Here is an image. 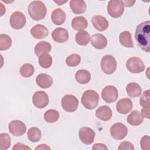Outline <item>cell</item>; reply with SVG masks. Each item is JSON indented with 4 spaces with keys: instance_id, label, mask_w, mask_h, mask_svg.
Returning <instances> with one entry per match:
<instances>
[{
    "instance_id": "4316f807",
    "label": "cell",
    "mask_w": 150,
    "mask_h": 150,
    "mask_svg": "<svg viewBox=\"0 0 150 150\" xmlns=\"http://www.w3.org/2000/svg\"><path fill=\"white\" fill-rule=\"evenodd\" d=\"M75 79L79 83L85 84L90 81L91 74L88 71L84 69H81L76 72Z\"/></svg>"
},
{
    "instance_id": "e575fe53",
    "label": "cell",
    "mask_w": 150,
    "mask_h": 150,
    "mask_svg": "<svg viewBox=\"0 0 150 150\" xmlns=\"http://www.w3.org/2000/svg\"><path fill=\"white\" fill-rule=\"evenodd\" d=\"M12 39L7 35H0V50H5L8 49L12 45Z\"/></svg>"
},
{
    "instance_id": "f1b7e54d",
    "label": "cell",
    "mask_w": 150,
    "mask_h": 150,
    "mask_svg": "<svg viewBox=\"0 0 150 150\" xmlns=\"http://www.w3.org/2000/svg\"><path fill=\"white\" fill-rule=\"evenodd\" d=\"M75 39L76 43L80 46L87 45L90 40V35L88 33L84 30H79L76 35Z\"/></svg>"
},
{
    "instance_id": "f6af8a7d",
    "label": "cell",
    "mask_w": 150,
    "mask_h": 150,
    "mask_svg": "<svg viewBox=\"0 0 150 150\" xmlns=\"http://www.w3.org/2000/svg\"><path fill=\"white\" fill-rule=\"evenodd\" d=\"M54 2H56V4H57L59 5H63V4H64V3H66V2H67V0H66V1H54Z\"/></svg>"
},
{
    "instance_id": "ab89813d",
    "label": "cell",
    "mask_w": 150,
    "mask_h": 150,
    "mask_svg": "<svg viewBox=\"0 0 150 150\" xmlns=\"http://www.w3.org/2000/svg\"><path fill=\"white\" fill-rule=\"evenodd\" d=\"M19 150V149H31V148L26 145L22 144L21 142L16 143L12 148V150Z\"/></svg>"
},
{
    "instance_id": "4fadbf2b",
    "label": "cell",
    "mask_w": 150,
    "mask_h": 150,
    "mask_svg": "<svg viewBox=\"0 0 150 150\" xmlns=\"http://www.w3.org/2000/svg\"><path fill=\"white\" fill-rule=\"evenodd\" d=\"M9 132L14 136L19 137L23 135L26 131V125L21 121L13 120L8 125Z\"/></svg>"
},
{
    "instance_id": "3957f363",
    "label": "cell",
    "mask_w": 150,
    "mask_h": 150,
    "mask_svg": "<svg viewBox=\"0 0 150 150\" xmlns=\"http://www.w3.org/2000/svg\"><path fill=\"white\" fill-rule=\"evenodd\" d=\"M99 101L98 94L92 90H87L85 91L81 97L82 105L88 110H93L95 108Z\"/></svg>"
},
{
    "instance_id": "44dd1931",
    "label": "cell",
    "mask_w": 150,
    "mask_h": 150,
    "mask_svg": "<svg viewBox=\"0 0 150 150\" xmlns=\"http://www.w3.org/2000/svg\"><path fill=\"white\" fill-rule=\"evenodd\" d=\"M128 123L132 126L139 125L144 121V117L138 110H134L127 116Z\"/></svg>"
},
{
    "instance_id": "6da1fadb",
    "label": "cell",
    "mask_w": 150,
    "mask_h": 150,
    "mask_svg": "<svg viewBox=\"0 0 150 150\" xmlns=\"http://www.w3.org/2000/svg\"><path fill=\"white\" fill-rule=\"evenodd\" d=\"M150 21L139 24L135 30V39L139 47L146 52H150Z\"/></svg>"
},
{
    "instance_id": "484cf974",
    "label": "cell",
    "mask_w": 150,
    "mask_h": 150,
    "mask_svg": "<svg viewBox=\"0 0 150 150\" xmlns=\"http://www.w3.org/2000/svg\"><path fill=\"white\" fill-rule=\"evenodd\" d=\"M126 91L130 97H137L141 96L142 88L138 83L132 82L127 84L126 87Z\"/></svg>"
},
{
    "instance_id": "7bdbcfd3",
    "label": "cell",
    "mask_w": 150,
    "mask_h": 150,
    "mask_svg": "<svg viewBox=\"0 0 150 150\" xmlns=\"http://www.w3.org/2000/svg\"><path fill=\"white\" fill-rule=\"evenodd\" d=\"M37 149H45V150H46V149H49L50 150V148L47 145H46V144H39L38 146H37L36 148H35V150H37Z\"/></svg>"
},
{
    "instance_id": "8fae6325",
    "label": "cell",
    "mask_w": 150,
    "mask_h": 150,
    "mask_svg": "<svg viewBox=\"0 0 150 150\" xmlns=\"http://www.w3.org/2000/svg\"><path fill=\"white\" fill-rule=\"evenodd\" d=\"M34 105L38 108H43L46 107L49 102L48 95L43 91L35 92L32 97Z\"/></svg>"
},
{
    "instance_id": "603a6c76",
    "label": "cell",
    "mask_w": 150,
    "mask_h": 150,
    "mask_svg": "<svg viewBox=\"0 0 150 150\" xmlns=\"http://www.w3.org/2000/svg\"><path fill=\"white\" fill-rule=\"evenodd\" d=\"M51 19L54 24L62 25L66 20V13L62 9L56 8L52 12Z\"/></svg>"
},
{
    "instance_id": "836d02e7",
    "label": "cell",
    "mask_w": 150,
    "mask_h": 150,
    "mask_svg": "<svg viewBox=\"0 0 150 150\" xmlns=\"http://www.w3.org/2000/svg\"><path fill=\"white\" fill-rule=\"evenodd\" d=\"M11 138L7 133L0 134V149L6 150L10 147Z\"/></svg>"
},
{
    "instance_id": "ee69618b",
    "label": "cell",
    "mask_w": 150,
    "mask_h": 150,
    "mask_svg": "<svg viewBox=\"0 0 150 150\" xmlns=\"http://www.w3.org/2000/svg\"><path fill=\"white\" fill-rule=\"evenodd\" d=\"M123 4H124V5L127 6V7H130V6H133V5L134 4V3L135 2V1H128V0H125V1H122Z\"/></svg>"
},
{
    "instance_id": "ffe728a7",
    "label": "cell",
    "mask_w": 150,
    "mask_h": 150,
    "mask_svg": "<svg viewBox=\"0 0 150 150\" xmlns=\"http://www.w3.org/2000/svg\"><path fill=\"white\" fill-rule=\"evenodd\" d=\"M112 111L107 105H102L96 111V117L103 121L110 120L112 117Z\"/></svg>"
},
{
    "instance_id": "d6986e66",
    "label": "cell",
    "mask_w": 150,
    "mask_h": 150,
    "mask_svg": "<svg viewBox=\"0 0 150 150\" xmlns=\"http://www.w3.org/2000/svg\"><path fill=\"white\" fill-rule=\"evenodd\" d=\"M36 83L38 86L42 88H47L53 84L52 77L46 73H40L36 77Z\"/></svg>"
},
{
    "instance_id": "52a82bcc",
    "label": "cell",
    "mask_w": 150,
    "mask_h": 150,
    "mask_svg": "<svg viewBox=\"0 0 150 150\" xmlns=\"http://www.w3.org/2000/svg\"><path fill=\"white\" fill-rule=\"evenodd\" d=\"M126 67L128 70L132 73H139L145 69L143 61L137 57L129 58L126 63Z\"/></svg>"
},
{
    "instance_id": "277c9868",
    "label": "cell",
    "mask_w": 150,
    "mask_h": 150,
    "mask_svg": "<svg viewBox=\"0 0 150 150\" xmlns=\"http://www.w3.org/2000/svg\"><path fill=\"white\" fill-rule=\"evenodd\" d=\"M107 12L112 18H119L124 13V5L122 1L111 0L107 5Z\"/></svg>"
},
{
    "instance_id": "5b68a950",
    "label": "cell",
    "mask_w": 150,
    "mask_h": 150,
    "mask_svg": "<svg viewBox=\"0 0 150 150\" xmlns=\"http://www.w3.org/2000/svg\"><path fill=\"white\" fill-rule=\"evenodd\" d=\"M101 68L104 73L112 74L117 68V62L114 57L110 54L104 56L101 60Z\"/></svg>"
},
{
    "instance_id": "1f68e13d",
    "label": "cell",
    "mask_w": 150,
    "mask_h": 150,
    "mask_svg": "<svg viewBox=\"0 0 150 150\" xmlns=\"http://www.w3.org/2000/svg\"><path fill=\"white\" fill-rule=\"evenodd\" d=\"M39 65L44 68H49L52 64V57L48 53H45L39 56Z\"/></svg>"
},
{
    "instance_id": "60d3db41",
    "label": "cell",
    "mask_w": 150,
    "mask_h": 150,
    "mask_svg": "<svg viewBox=\"0 0 150 150\" xmlns=\"http://www.w3.org/2000/svg\"><path fill=\"white\" fill-rule=\"evenodd\" d=\"M92 149L93 150H107L108 148L107 147V146L104 144H102V143H97L93 145V147H92Z\"/></svg>"
},
{
    "instance_id": "9c48e42d",
    "label": "cell",
    "mask_w": 150,
    "mask_h": 150,
    "mask_svg": "<svg viewBox=\"0 0 150 150\" xmlns=\"http://www.w3.org/2000/svg\"><path fill=\"white\" fill-rule=\"evenodd\" d=\"M118 97V90L113 86H107L105 87L101 91L102 98L107 103L115 102Z\"/></svg>"
},
{
    "instance_id": "ba28073f",
    "label": "cell",
    "mask_w": 150,
    "mask_h": 150,
    "mask_svg": "<svg viewBox=\"0 0 150 150\" xmlns=\"http://www.w3.org/2000/svg\"><path fill=\"white\" fill-rule=\"evenodd\" d=\"M110 134L112 137L114 139L121 140L127 136L128 134V128L122 123H115L110 128Z\"/></svg>"
},
{
    "instance_id": "8d00e7d4",
    "label": "cell",
    "mask_w": 150,
    "mask_h": 150,
    "mask_svg": "<svg viewBox=\"0 0 150 150\" xmlns=\"http://www.w3.org/2000/svg\"><path fill=\"white\" fill-rule=\"evenodd\" d=\"M150 91L149 90L145 91L142 95L141 96L140 99H139V104L140 105L144 107H149V103H150Z\"/></svg>"
},
{
    "instance_id": "d4e9b609",
    "label": "cell",
    "mask_w": 150,
    "mask_h": 150,
    "mask_svg": "<svg viewBox=\"0 0 150 150\" xmlns=\"http://www.w3.org/2000/svg\"><path fill=\"white\" fill-rule=\"evenodd\" d=\"M51 50V45L46 41H41L38 43L35 46L34 51L37 56L45 53H48Z\"/></svg>"
},
{
    "instance_id": "7c38bea8",
    "label": "cell",
    "mask_w": 150,
    "mask_h": 150,
    "mask_svg": "<svg viewBox=\"0 0 150 150\" xmlns=\"http://www.w3.org/2000/svg\"><path fill=\"white\" fill-rule=\"evenodd\" d=\"M95 132L87 127H81L79 131V137L80 141L86 145H90L94 141Z\"/></svg>"
},
{
    "instance_id": "30bf717a",
    "label": "cell",
    "mask_w": 150,
    "mask_h": 150,
    "mask_svg": "<svg viewBox=\"0 0 150 150\" xmlns=\"http://www.w3.org/2000/svg\"><path fill=\"white\" fill-rule=\"evenodd\" d=\"M9 22L11 27L14 29H21L25 25V16L21 12H14L10 17Z\"/></svg>"
},
{
    "instance_id": "cb8c5ba5",
    "label": "cell",
    "mask_w": 150,
    "mask_h": 150,
    "mask_svg": "<svg viewBox=\"0 0 150 150\" xmlns=\"http://www.w3.org/2000/svg\"><path fill=\"white\" fill-rule=\"evenodd\" d=\"M88 22L87 19L82 16H76L71 21V26L75 30H81L87 28Z\"/></svg>"
},
{
    "instance_id": "d590c367",
    "label": "cell",
    "mask_w": 150,
    "mask_h": 150,
    "mask_svg": "<svg viewBox=\"0 0 150 150\" xmlns=\"http://www.w3.org/2000/svg\"><path fill=\"white\" fill-rule=\"evenodd\" d=\"M81 57L79 54L74 53L69 55L66 59V63L69 67H76L80 64Z\"/></svg>"
},
{
    "instance_id": "7402d4cb",
    "label": "cell",
    "mask_w": 150,
    "mask_h": 150,
    "mask_svg": "<svg viewBox=\"0 0 150 150\" xmlns=\"http://www.w3.org/2000/svg\"><path fill=\"white\" fill-rule=\"evenodd\" d=\"M72 12L75 14L83 13L86 10V4L83 0H71L69 3Z\"/></svg>"
},
{
    "instance_id": "7a4b0ae2",
    "label": "cell",
    "mask_w": 150,
    "mask_h": 150,
    "mask_svg": "<svg viewBox=\"0 0 150 150\" xmlns=\"http://www.w3.org/2000/svg\"><path fill=\"white\" fill-rule=\"evenodd\" d=\"M30 18L35 21L43 19L46 15L47 9L45 4L40 1H33L30 3L28 8Z\"/></svg>"
},
{
    "instance_id": "74e56055",
    "label": "cell",
    "mask_w": 150,
    "mask_h": 150,
    "mask_svg": "<svg viewBox=\"0 0 150 150\" xmlns=\"http://www.w3.org/2000/svg\"><path fill=\"white\" fill-rule=\"evenodd\" d=\"M150 137L149 135L143 136L140 140L141 148L143 150H149L150 149Z\"/></svg>"
},
{
    "instance_id": "4dcf8cb0",
    "label": "cell",
    "mask_w": 150,
    "mask_h": 150,
    "mask_svg": "<svg viewBox=\"0 0 150 150\" xmlns=\"http://www.w3.org/2000/svg\"><path fill=\"white\" fill-rule=\"evenodd\" d=\"M59 112L54 109L49 110L44 114V119L48 123H53L56 122L59 120Z\"/></svg>"
},
{
    "instance_id": "5bb4252c",
    "label": "cell",
    "mask_w": 150,
    "mask_h": 150,
    "mask_svg": "<svg viewBox=\"0 0 150 150\" xmlns=\"http://www.w3.org/2000/svg\"><path fill=\"white\" fill-rule=\"evenodd\" d=\"M133 107L132 101L128 98L120 100L116 104V110L120 114H127L132 110Z\"/></svg>"
},
{
    "instance_id": "ac0fdd59",
    "label": "cell",
    "mask_w": 150,
    "mask_h": 150,
    "mask_svg": "<svg viewBox=\"0 0 150 150\" xmlns=\"http://www.w3.org/2000/svg\"><path fill=\"white\" fill-rule=\"evenodd\" d=\"M91 45L97 49H103L105 48L107 45V40L106 38L100 33L93 35L91 37Z\"/></svg>"
},
{
    "instance_id": "d6a6232c",
    "label": "cell",
    "mask_w": 150,
    "mask_h": 150,
    "mask_svg": "<svg viewBox=\"0 0 150 150\" xmlns=\"http://www.w3.org/2000/svg\"><path fill=\"white\" fill-rule=\"evenodd\" d=\"M35 72L34 67L30 63H25L20 68V74L24 77H31Z\"/></svg>"
},
{
    "instance_id": "8992f818",
    "label": "cell",
    "mask_w": 150,
    "mask_h": 150,
    "mask_svg": "<svg viewBox=\"0 0 150 150\" xmlns=\"http://www.w3.org/2000/svg\"><path fill=\"white\" fill-rule=\"evenodd\" d=\"M61 104L62 108L66 111L74 112L78 107L79 100L74 96L67 94L64 96L62 98Z\"/></svg>"
},
{
    "instance_id": "83f0119b",
    "label": "cell",
    "mask_w": 150,
    "mask_h": 150,
    "mask_svg": "<svg viewBox=\"0 0 150 150\" xmlns=\"http://www.w3.org/2000/svg\"><path fill=\"white\" fill-rule=\"evenodd\" d=\"M119 40L121 45L124 47L132 48L134 47V43L131 35L129 31H124L120 34Z\"/></svg>"
},
{
    "instance_id": "9a60e30c",
    "label": "cell",
    "mask_w": 150,
    "mask_h": 150,
    "mask_svg": "<svg viewBox=\"0 0 150 150\" xmlns=\"http://www.w3.org/2000/svg\"><path fill=\"white\" fill-rule=\"evenodd\" d=\"M30 32L34 38L37 39H42L48 35L49 30L45 26L38 24L31 28Z\"/></svg>"
},
{
    "instance_id": "2e32d148",
    "label": "cell",
    "mask_w": 150,
    "mask_h": 150,
    "mask_svg": "<svg viewBox=\"0 0 150 150\" xmlns=\"http://www.w3.org/2000/svg\"><path fill=\"white\" fill-rule=\"evenodd\" d=\"M91 22L96 29L102 32L108 27V22L107 19L101 15H96L91 19Z\"/></svg>"
},
{
    "instance_id": "e0dca14e",
    "label": "cell",
    "mask_w": 150,
    "mask_h": 150,
    "mask_svg": "<svg viewBox=\"0 0 150 150\" xmlns=\"http://www.w3.org/2000/svg\"><path fill=\"white\" fill-rule=\"evenodd\" d=\"M52 38L56 42L64 43L69 39V33L63 28H57L52 32Z\"/></svg>"
},
{
    "instance_id": "f546056e",
    "label": "cell",
    "mask_w": 150,
    "mask_h": 150,
    "mask_svg": "<svg viewBox=\"0 0 150 150\" xmlns=\"http://www.w3.org/2000/svg\"><path fill=\"white\" fill-rule=\"evenodd\" d=\"M27 136L29 140L32 142H38L42 137V133L37 127H32L28 129L27 132Z\"/></svg>"
},
{
    "instance_id": "b9f144b4",
    "label": "cell",
    "mask_w": 150,
    "mask_h": 150,
    "mask_svg": "<svg viewBox=\"0 0 150 150\" xmlns=\"http://www.w3.org/2000/svg\"><path fill=\"white\" fill-rule=\"evenodd\" d=\"M141 114L143 116V117L146 118L148 119L150 117L149 114V107H144L141 110Z\"/></svg>"
},
{
    "instance_id": "f35d334b",
    "label": "cell",
    "mask_w": 150,
    "mask_h": 150,
    "mask_svg": "<svg viewBox=\"0 0 150 150\" xmlns=\"http://www.w3.org/2000/svg\"><path fill=\"white\" fill-rule=\"evenodd\" d=\"M118 149V150H134V146L133 144L130 142L123 141L120 143Z\"/></svg>"
}]
</instances>
